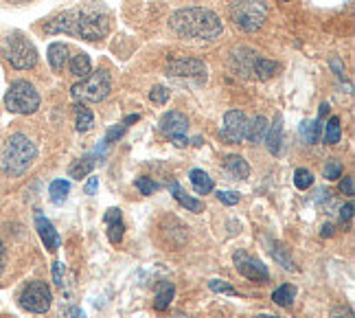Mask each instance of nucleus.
Wrapping results in <instances>:
<instances>
[{
  "instance_id": "bb28decb",
  "label": "nucleus",
  "mask_w": 355,
  "mask_h": 318,
  "mask_svg": "<svg viewBox=\"0 0 355 318\" xmlns=\"http://www.w3.org/2000/svg\"><path fill=\"white\" fill-rule=\"evenodd\" d=\"M340 136H343V126H340V119L331 117L329 121H327V126H324V143L327 145H338Z\"/></svg>"
},
{
  "instance_id": "1a4fd4ad",
  "label": "nucleus",
  "mask_w": 355,
  "mask_h": 318,
  "mask_svg": "<svg viewBox=\"0 0 355 318\" xmlns=\"http://www.w3.org/2000/svg\"><path fill=\"white\" fill-rule=\"evenodd\" d=\"M233 261H235V268L241 276L245 279H250L254 283H268L270 281V272L268 268L263 266V261H259L257 257L243 253V251H237L233 255Z\"/></svg>"
},
{
  "instance_id": "f03ea898",
  "label": "nucleus",
  "mask_w": 355,
  "mask_h": 318,
  "mask_svg": "<svg viewBox=\"0 0 355 318\" xmlns=\"http://www.w3.org/2000/svg\"><path fill=\"white\" fill-rule=\"evenodd\" d=\"M169 29L178 37L189 40H215L224 31V24L215 11L204 7H187L178 9L169 18Z\"/></svg>"
},
{
  "instance_id": "ea45409f",
  "label": "nucleus",
  "mask_w": 355,
  "mask_h": 318,
  "mask_svg": "<svg viewBox=\"0 0 355 318\" xmlns=\"http://www.w3.org/2000/svg\"><path fill=\"white\" fill-rule=\"evenodd\" d=\"M351 217H353V202H347L343 209H340V219H343V222H349Z\"/></svg>"
},
{
  "instance_id": "20e7f679",
  "label": "nucleus",
  "mask_w": 355,
  "mask_h": 318,
  "mask_svg": "<svg viewBox=\"0 0 355 318\" xmlns=\"http://www.w3.org/2000/svg\"><path fill=\"white\" fill-rule=\"evenodd\" d=\"M230 20H233L241 31H259L266 24L268 5L266 0H230L228 5Z\"/></svg>"
},
{
  "instance_id": "6ab92c4d",
  "label": "nucleus",
  "mask_w": 355,
  "mask_h": 318,
  "mask_svg": "<svg viewBox=\"0 0 355 318\" xmlns=\"http://www.w3.org/2000/svg\"><path fill=\"white\" fill-rule=\"evenodd\" d=\"M224 167H226V171L230 174V176H235L237 181H245V178L250 176V167H248V162H245L241 156H237V154H230V156H226V160H224Z\"/></svg>"
},
{
  "instance_id": "c756f323",
  "label": "nucleus",
  "mask_w": 355,
  "mask_h": 318,
  "mask_svg": "<svg viewBox=\"0 0 355 318\" xmlns=\"http://www.w3.org/2000/svg\"><path fill=\"white\" fill-rule=\"evenodd\" d=\"M94 126V117L90 110H86L84 106H77V130L79 132H88Z\"/></svg>"
},
{
  "instance_id": "5701e85b",
  "label": "nucleus",
  "mask_w": 355,
  "mask_h": 318,
  "mask_svg": "<svg viewBox=\"0 0 355 318\" xmlns=\"http://www.w3.org/2000/svg\"><path fill=\"white\" fill-rule=\"evenodd\" d=\"M294 296H296V285L292 283H283L281 287H277L275 292H272V301L281 308H290L294 303Z\"/></svg>"
},
{
  "instance_id": "412c9836",
  "label": "nucleus",
  "mask_w": 355,
  "mask_h": 318,
  "mask_svg": "<svg viewBox=\"0 0 355 318\" xmlns=\"http://www.w3.org/2000/svg\"><path fill=\"white\" fill-rule=\"evenodd\" d=\"M189 181H191V185H193L196 193H200V196H207V193L213 191V178L207 171L193 169V171L189 174Z\"/></svg>"
},
{
  "instance_id": "58836bf2",
  "label": "nucleus",
  "mask_w": 355,
  "mask_h": 318,
  "mask_svg": "<svg viewBox=\"0 0 355 318\" xmlns=\"http://www.w3.org/2000/svg\"><path fill=\"white\" fill-rule=\"evenodd\" d=\"M125 128H128V126H123V123H121L119 128H112L110 132H107V136H105V143H112L114 138H119V136H121L123 132H125Z\"/></svg>"
},
{
  "instance_id": "b1692460",
  "label": "nucleus",
  "mask_w": 355,
  "mask_h": 318,
  "mask_svg": "<svg viewBox=\"0 0 355 318\" xmlns=\"http://www.w3.org/2000/svg\"><path fill=\"white\" fill-rule=\"evenodd\" d=\"M272 257H275V261L277 264H281L285 270H292V272H296L298 268H296V264H294V259L290 257V253H288V248H285L281 242H275L272 244Z\"/></svg>"
},
{
  "instance_id": "a211bd4d",
  "label": "nucleus",
  "mask_w": 355,
  "mask_h": 318,
  "mask_svg": "<svg viewBox=\"0 0 355 318\" xmlns=\"http://www.w3.org/2000/svg\"><path fill=\"white\" fill-rule=\"evenodd\" d=\"M169 191L173 193L175 202H178V204H182L187 211H191V213H200V211L204 209V204H202L200 200H196V198H191L189 193H184L182 187L178 185V183H171V185H169Z\"/></svg>"
},
{
  "instance_id": "c9c22d12",
  "label": "nucleus",
  "mask_w": 355,
  "mask_h": 318,
  "mask_svg": "<svg viewBox=\"0 0 355 318\" xmlns=\"http://www.w3.org/2000/svg\"><path fill=\"white\" fill-rule=\"evenodd\" d=\"M217 198H220V202L226 204V206H235L241 200V196L237 191H220V193H217Z\"/></svg>"
},
{
  "instance_id": "c03bdc74",
  "label": "nucleus",
  "mask_w": 355,
  "mask_h": 318,
  "mask_svg": "<svg viewBox=\"0 0 355 318\" xmlns=\"http://www.w3.org/2000/svg\"><path fill=\"white\" fill-rule=\"evenodd\" d=\"M173 143H175L178 147H184V145L189 143V138H187V136H175V138H173Z\"/></svg>"
},
{
  "instance_id": "a878e982",
  "label": "nucleus",
  "mask_w": 355,
  "mask_h": 318,
  "mask_svg": "<svg viewBox=\"0 0 355 318\" xmlns=\"http://www.w3.org/2000/svg\"><path fill=\"white\" fill-rule=\"evenodd\" d=\"M92 169H94V158L92 156H84V158H79L77 162L71 165L68 176L75 178V181H81V178H86Z\"/></svg>"
},
{
  "instance_id": "6e6552de",
  "label": "nucleus",
  "mask_w": 355,
  "mask_h": 318,
  "mask_svg": "<svg viewBox=\"0 0 355 318\" xmlns=\"http://www.w3.org/2000/svg\"><path fill=\"white\" fill-rule=\"evenodd\" d=\"M51 303H53V294L49 285L42 281H31L20 294V308L33 314H46L51 310Z\"/></svg>"
},
{
  "instance_id": "4c0bfd02",
  "label": "nucleus",
  "mask_w": 355,
  "mask_h": 318,
  "mask_svg": "<svg viewBox=\"0 0 355 318\" xmlns=\"http://www.w3.org/2000/svg\"><path fill=\"white\" fill-rule=\"evenodd\" d=\"M53 279H55V285L64 287V264L62 261H55V264H53Z\"/></svg>"
},
{
  "instance_id": "e433bc0d",
  "label": "nucleus",
  "mask_w": 355,
  "mask_h": 318,
  "mask_svg": "<svg viewBox=\"0 0 355 318\" xmlns=\"http://www.w3.org/2000/svg\"><path fill=\"white\" fill-rule=\"evenodd\" d=\"M329 318H355L353 314V308L351 306H338L331 310V316Z\"/></svg>"
},
{
  "instance_id": "7c9ffc66",
  "label": "nucleus",
  "mask_w": 355,
  "mask_h": 318,
  "mask_svg": "<svg viewBox=\"0 0 355 318\" xmlns=\"http://www.w3.org/2000/svg\"><path fill=\"white\" fill-rule=\"evenodd\" d=\"M294 185L300 191L309 189L313 185V174L309 169H296V174H294Z\"/></svg>"
},
{
  "instance_id": "8fccbe9b",
  "label": "nucleus",
  "mask_w": 355,
  "mask_h": 318,
  "mask_svg": "<svg viewBox=\"0 0 355 318\" xmlns=\"http://www.w3.org/2000/svg\"><path fill=\"white\" fill-rule=\"evenodd\" d=\"M283 3H290V0H283Z\"/></svg>"
},
{
  "instance_id": "f704fd0d",
  "label": "nucleus",
  "mask_w": 355,
  "mask_h": 318,
  "mask_svg": "<svg viewBox=\"0 0 355 318\" xmlns=\"http://www.w3.org/2000/svg\"><path fill=\"white\" fill-rule=\"evenodd\" d=\"M149 99H152L154 103H158V106L167 103L169 101V88H165V86L152 88V90H149Z\"/></svg>"
},
{
  "instance_id": "9b49d317",
  "label": "nucleus",
  "mask_w": 355,
  "mask_h": 318,
  "mask_svg": "<svg viewBox=\"0 0 355 318\" xmlns=\"http://www.w3.org/2000/svg\"><path fill=\"white\" fill-rule=\"evenodd\" d=\"M167 75L171 77H196L200 81L207 79V64L196 58H173L167 62Z\"/></svg>"
},
{
  "instance_id": "423d86ee",
  "label": "nucleus",
  "mask_w": 355,
  "mask_h": 318,
  "mask_svg": "<svg viewBox=\"0 0 355 318\" xmlns=\"http://www.w3.org/2000/svg\"><path fill=\"white\" fill-rule=\"evenodd\" d=\"M112 90V79H110V73L105 71V68H99V71H94L92 75H88L86 79H81L79 84H75L71 88V94L73 99L77 101H103L107 94Z\"/></svg>"
},
{
  "instance_id": "473e14b6",
  "label": "nucleus",
  "mask_w": 355,
  "mask_h": 318,
  "mask_svg": "<svg viewBox=\"0 0 355 318\" xmlns=\"http://www.w3.org/2000/svg\"><path fill=\"white\" fill-rule=\"evenodd\" d=\"M136 189H139L143 196H152V193L158 191V185L152 181V178H147V176H141V178H136Z\"/></svg>"
},
{
  "instance_id": "09e8293b",
  "label": "nucleus",
  "mask_w": 355,
  "mask_h": 318,
  "mask_svg": "<svg viewBox=\"0 0 355 318\" xmlns=\"http://www.w3.org/2000/svg\"><path fill=\"white\" fill-rule=\"evenodd\" d=\"M9 3H26V0H9Z\"/></svg>"
},
{
  "instance_id": "c85d7f7f",
  "label": "nucleus",
  "mask_w": 355,
  "mask_h": 318,
  "mask_svg": "<svg viewBox=\"0 0 355 318\" xmlns=\"http://www.w3.org/2000/svg\"><path fill=\"white\" fill-rule=\"evenodd\" d=\"M320 130H322V126H320V119H316V121H305L303 123V138H305V143H309V145H313V143H318V138H320Z\"/></svg>"
},
{
  "instance_id": "9d476101",
  "label": "nucleus",
  "mask_w": 355,
  "mask_h": 318,
  "mask_svg": "<svg viewBox=\"0 0 355 318\" xmlns=\"http://www.w3.org/2000/svg\"><path fill=\"white\" fill-rule=\"evenodd\" d=\"M245 128H248V119L241 110H228L224 117V126L220 130L222 141L228 145H237L245 138Z\"/></svg>"
},
{
  "instance_id": "aec40b11",
  "label": "nucleus",
  "mask_w": 355,
  "mask_h": 318,
  "mask_svg": "<svg viewBox=\"0 0 355 318\" xmlns=\"http://www.w3.org/2000/svg\"><path fill=\"white\" fill-rule=\"evenodd\" d=\"M68 62V47L62 42H53L49 47V64L53 71H62Z\"/></svg>"
},
{
  "instance_id": "2eb2a0df",
  "label": "nucleus",
  "mask_w": 355,
  "mask_h": 318,
  "mask_svg": "<svg viewBox=\"0 0 355 318\" xmlns=\"http://www.w3.org/2000/svg\"><path fill=\"white\" fill-rule=\"evenodd\" d=\"M266 147H268V151L270 154H279L281 151V143H283V119L281 117H277L275 119V123L268 128V134H266Z\"/></svg>"
},
{
  "instance_id": "7ed1b4c3",
  "label": "nucleus",
  "mask_w": 355,
  "mask_h": 318,
  "mask_svg": "<svg viewBox=\"0 0 355 318\" xmlns=\"http://www.w3.org/2000/svg\"><path fill=\"white\" fill-rule=\"evenodd\" d=\"M35 156H37V147L29 136L11 134L7 138V143L3 145V151H0V169L11 178H18L31 167Z\"/></svg>"
},
{
  "instance_id": "4be33fe9",
  "label": "nucleus",
  "mask_w": 355,
  "mask_h": 318,
  "mask_svg": "<svg viewBox=\"0 0 355 318\" xmlns=\"http://www.w3.org/2000/svg\"><path fill=\"white\" fill-rule=\"evenodd\" d=\"M277 71H279V64L272 60H266V58H257L252 64V75L257 79H270L277 75Z\"/></svg>"
},
{
  "instance_id": "ddd939ff",
  "label": "nucleus",
  "mask_w": 355,
  "mask_h": 318,
  "mask_svg": "<svg viewBox=\"0 0 355 318\" xmlns=\"http://www.w3.org/2000/svg\"><path fill=\"white\" fill-rule=\"evenodd\" d=\"M35 228L40 233V240L46 246L49 253H55L60 248V235L55 231V226L51 224V219H46L44 215H35Z\"/></svg>"
},
{
  "instance_id": "72a5a7b5",
  "label": "nucleus",
  "mask_w": 355,
  "mask_h": 318,
  "mask_svg": "<svg viewBox=\"0 0 355 318\" xmlns=\"http://www.w3.org/2000/svg\"><path fill=\"white\" fill-rule=\"evenodd\" d=\"M209 287L213 292H220V294H228V296H237V290L230 285L228 281H220V279H213L209 281Z\"/></svg>"
},
{
  "instance_id": "de8ad7c7",
  "label": "nucleus",
  "mask_w": 355,
  "mask_h": 318,
  "mask_svg": "<svg viewBox=\"0 0 355 318\" xmlns=\"http://www.w3.org/2000/svg\"><path fill=\"white\" fill-rule=\"evenodd\" d=\"M254 318H277V316H270V314H259V316H254Z\"/></svg>"
},
{
  "instance_id": "4468645a",
  "label": "nucleus",
  "mask_w": 355,
  "mask_h": 318,
  "mask_svg": "<svg viewBox=\"0 0 355 318\" xmlns=\"http://www.w3.org/2000/svg\"><path fill=\"white\" fill-rule=\"evenodd\" d=\"M103 219H105V224H107V237H110L112 244H119L123 240V231H125L121 211L119 209H107Z\"/></svg>"
},
{
  "instance_id": "79ce46f5",
  "label": "nucleus",
  "mask_w": 355,
  "mask_h": 318,
  "mask_svg": "<svg viewBox=\"0 0 355 318\" xmlns=\"http://www.w3.org/2000/svg\"><path fill=\"white\" fill-rule=\"evenodd\" d=\"M97 187H99V178H90L88 185H86V193H88V196H92V193L97 191Z\"/></svg>"
},
{
  "instance_id": "f8f14e48",
  "label": "nucleus",
  "mask_w": 355,
  "mask_h": 318,
  "mask_svg": "<svg viewBox=\"0 0 355 318\" xmlns=\"http://www.w3.org/2000/svg\"><path fill=\"white\" fill-rule=\"evenodd\" d=\"M187 130H189V119L182 112H178V110H171V112H167L160 119V132L169 138L184 136Z\"/></svg>"
},
{
  "instance_id": "39448f33",
  "label": "nucleus",
  "mask_w": 355,
  "mask_h": 318,
  "mask_svg": "<svg viewBox=\"0 0 355 318\" xmlns=\"http://www.w3.org/2000/svg\"><path fill=\"white\" fill-rule=\"evenodd\" d=\"M0 49H3L5 60L13 68H18V71H29V68H33L37 64V51H35V47L24 35H20V33L7 35Z\"/></svg>"
},
{
  "instance_id": "393cba45",
  "label": "nucleus",
  "mask_w": 355,
  "mask_h": 318,
  "mask_svg": "<svg viewBox=\"0 0 355 318\" xmlns=\"http://www.w3.org/2000/svg\"><path fill=\"white\" fill-rule=\"evenodd\" d=\"M71 73L79 79H86L90 75V58L86 53H77L71 58Z\"/></svg>"
},
{
  "instance_id": "f257e3e1",
  "label": "nucleus",
  "mask_w": 355,
  "mask_h": 318,
  "mask_svg": "<svg viewBox=\"0 0 355 318\" xmlns=\"http://www.w3.org/2000/svg\"><path fill=\"white\" fill-rule=\"evenodd\" d=\"M44 31L49 35L68 33L88 42H97L110 33V13L101 5H84L58 13L44 24Z\"/></svg>"
},
{
  "instance_id": "0eeeda50",
  "label": "nucleus",
  "mask_w": 355,
  "mask_h": 318,
  "mask_svg": "<svg viewBox=\"0 0 355 318\" xmlns=\"http://www.w3.org/2000/svg\"><path fill=\"white\" fill-rule=\"evenodd\" d=\"M5 108L13 115H33L40 108V94L29 81L18 79L13 81L5 94Z\"/></svg>"
},
{
  "instance_id": "2f4dec72",
  "label": "nucleus",
  "mask_w": 355,
  "mask_h": 318,
  "mask_svg": "<svg viewBox=\"0 0 355 318\" xmlns=\"http://www.w3.org/2000/svg\"><path fill=\"white\" fill-rule=\"evenodd\" d=\"M343 176V162L331 158V160H327L324 165V178L327 181H338V178Z\"/></svg>"
},
{
  "instance_id": "f3484780",
  "label": "nucleus",
  "mask_w": 355,
  "mask_h": 318,
  "mask_svg": "<svg viewBox=\"0 0 355 318\" xmlns=\"http://www.w3.org/2000/svg\"><path fill=\"white\" fill-rule=\"evenodd\" d=\"M173 294H175V287H173V283H169V281H160V283L156 285L154 308H156L158 312H165V310L171 306Z\"/></svg>"
},
{
  "instance_id": "a19ab883",
  "label": "nucleus",
  "mask_w": 355,
  "mask_h": 318,
  "mask_svg": "<svg viewBox=\"0 0 355 318\" xmlns=\"http://www.w3.org/2000/svg\"><path fill=\"white\" fill-rule=\"evenodd\" d=\"M340 189H343V193H347V196H353V178L347 176L343 181V185H340Z\"/></svg>"
},
{
  "instance_id": "dca6fc26",
  "label": "nucleus",
  "mask_w": 355,
  "mask_h": 318,
  "mask_svg": "<svg viewBox=\"0 0 355 318\" xmlns=\"http://www.w3.org/2000/svg\"><path fill=\"white\" fill-rule=\"evenodd\" d=\"M268 128L270 123L266 117H254L252 121H248V128H245V138H248L250 143H263V138L268 134Z\"/></svg>"
},
{
  "instance_id": "37998d69",
  "label": "nucleus",
  "mask_w": 355,
  "mask_h": 318,
  "mask_svg": "<svg viewBox=\"0 0 355 318\" xmlns=\"http://www.w3.org/2000/svg\"><path fill=\"white\" fill-rule=\"evenodd\" d=\"M3 268H5V244L0 240V272H3Z\"/></svg>"
},
{
  "instance_id": "a18cd8bd",
  "label": "nucleus",
  "mask_w": 355,
  "mask_h": 318,
  "mask_svg": "<svg viewBox=\"0 0 355 318\" xmlns=\"http://www.w3.org/2000/svg\"><path fill=\"white\" fill-rule=\"evenodd\" d=\"M327 235H334V226L331 224H324L322 226V237H327Z\"/></svg>"
},
{
  "instance_id": "cd10ccee",
  "label": "nucleus",
  "mask_w": 355,
  "mask_h": 318,
  "mask_svg": "<svg viewBox=\"0 0 355 318\" xmlns=\"http://www.w3.org/2000/svg\"><path fill=\"white\" fill-rule=\"evenodd\" d=\"M68 191H71V183H68V181H53L51 187H49L51 200L55 202V204H62L66 200Z\"/></svg>"
},
{
  "instance_id": "49530a36",
  "label": "nucleus",
  "mask_w": 355,
  "mask_h": 318,
  "mask_svg": "<svg viewBox=\"0 0 355 318\" xmlns=\"http://www.w3.org/2000/svg\"><path fill=\"white\" fill-rule=\"evenodd\" d=\"M141 117L139 115H132V117H128L125 121H123V126H128V123H136V121H139Z\"/></svg>"
}]
</instances>
